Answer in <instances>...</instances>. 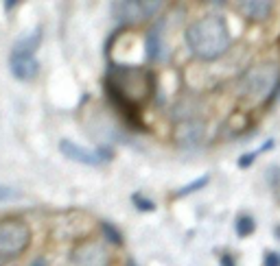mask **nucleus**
Wrapping results in <instances>:
<instances>
[{
    "label": "nucleus",
    "mask_w": 280,
    "mask_h": 266,
    "mask_svg": "<svg viewBox=\"0 0 280 266\" xmlns=\"http://www.w3.org/2000/svg\"><path fill=\"white\" fill-rule=\"evenodd\" d=\"M73 262L77 266H107V251L101 242H84L75 249Z\"/></svg>",
    "instance_id": "obj_5"
},
{
    "label": "nucleus",
    "mask_w": 280,
    "mask_h": 266,
    "mask_svg": "<svg viewBox=\"0 0 280 266\" xmlns=\"http://www.w3.org/2000/svg\"><path fill=\"white\" fill-rule=\"evenodd\" d=\"M40 42H42V33H40V29H35L31 35L22 37V40L13 44L11 57H35V51L40 46Z\"/></svg>",
    "instance_id": "obj_9"
},
{
    "label": "nucleus",
    "mask_w": 280,
    "mask_h": 266,
    "mask_svg": "<svg viewBox=\"0 0 280 266\" xmlns=\"http://www.w3.org/2000/svg\"><path fill=\"white\" fill-rule=\"evenodd\" d=\"M201 133H204V129L199 123H182L175 129V140L184 146H195L201 140Z\"/></svg>",
    "instance_id": "obj_10"
},
{
    "label": "nucleus",
    "mask_w": 280,
    "mask_h": 266,
    "mask_svg": "<svg viewBox=\"0 0 280 266\" xmlns=\"http://www.w3.org/2000/svg\"><path fill=\"white\" fill-rule=\"evenodd\" d=\"M9 197H11V190H9V188L0 186V201H2V199H9Z\"/></svg>",
    "instance_id": "obj_17"
},
{
    "label": "nucleus",
    "mask_w": 280,
    "mask_h": 266,
    "mask_svg": "<svg viewBox=\"0 0 280 266\" xmlns=\"http://www.w3.org/2000/svg\"><path fill=\"white\" fill-rule=\"evenodd\" d=\"M134 203L140 212H153V209H156V203L149 201V199H145V197H140V195H134Z\"/></svg>",
    "instance_id": "obj_14"
},
{
    "label": "nucleus",
    "mask_w": 280,
    "mask_h": 266,
    "mask_svg": "<svg viewBox=\"0 0 280 266\" xmlns=\"http://www.w3.org/2000/svg\"><path fill=\"white\" fill-rule=\"evenodd\" d=\"M9 68L13 72L15 79L31 81L40 72V62L35 57H9Z\"/></svg>",
    "instance_id": "obj_7"
},
{
    "label": "nucleus",
    "mask_w": 280,
    "mask_h": 266,
    "mask_svg": "<svg viewBox=\"0 0 280 266\" xmlns=\"http://www.w3.org/2000/svg\"><path fill=\"white\" fill-rule=\"evenodd\" d=\"M107 90L118 105L131 107L151 96V76L140 68H116L107 79Z\"/></svg>",
    "instance_id": "obj_2"
},
{
    "label": "nucleus",
    "mask_w": 280,
    "mask_h": 266,
    "mask_svg": "<svg viewBox=\"0 0 280 266\" xmlns=\"http://www.w3.org/2000/svg\"><path fill=\"white\" fill-rule=\"evenodd\" d=\"M239 11L243 18L252 22H263L270 18L272 2H267V0H248V2H239Z\"/></svg>",
    "instance_id": "obj_8"
},
{
    "label": "nucleus",
    "mask_w": 280,
    "mask_h": 266,
    "mask_svg": "<svg viewBox=\"0 0 280 266\" xmlns=\"http://www.w3.org/2000/svg\"><path fill=\"white\" fill-rule=\"evenodd\" d=\"M254 218H252L250 214H243V216H239V220H237V234L243 238V236H250L252 231H254Z\"/></svg>",
    "instance_id": "obj_11"
},
{
    "label": "nucleus",
    "mask_w": 280,
    "mask_h": 266,
    "mask_svg": "<svg viewBox=\"0 0 280 266\" xmlns=\"http://www.w3.org/2000/svg\"><path fill=\"white\" fill-rule=\"evenodd\" d=\"M186 44L195 57L212 62L230 48L228 24L219 15H204L186 29Z\"/></svg>",
    "instance_id": "obj_1"
},
{
    "label": "nucleus",
    "mask_w": 280,
    "mask_h": 266,
    "mask_svg": "<svg viewBox=\"0 0 280 266\" xmlns=\"http://www.w3.org/2000/svg\"><path fill=\"white\" fill-rule=\"evenodd\" d=\"M221 266H234V260H232V256H228V253H226V256L221 258Z\"/></svg>",
    "instance_id": "obj_16"
},
{
    "label": "nucleus",
    "mask_w": 280,
    "mask_h": 266,
    "mask_svg": "<svg viewBox=\"0 0 280 266\" xmlns=\"http://www.w3.org/2000/svg\"><path fill=\"white\" fill-rule=\"evenodd\" d=\"M278 81H280V74H278L276 66H272V64L254 66V68H250L245 72L241 90L254 103H263L276 92Z\"/></svg>",
    "instance_id": "obj_3"
},
{
    "label": "nucleus",
    "mask_w": 280,
    "mask_h": 266,
    "mask_svg": "<svg viewBox=\"0 0 280 266\" xmlns=\"http://www.w3.org/2000/svg\"><path fill=\"white\" fill-rule=\"evenodd\" d=\"M59 151L64 153V157L73 159V162H79V164H88V166H96L105 159L103 151H90L86 146H79V144L70 142V140H62L59 142Z\"/></svg>",
    "instance_id": "obj_6"
},
{
    "label": "nucleus",
    "mask_w": 280,
    "mask_h": 266,
    "mask_svg": "<svg viewBox=\"0 0 280 266\" xmlns=\"http://www.w3.org/2000/svg\"><path fill=\"white\" fill-rule=\"evenodd\" d=\"M265 266H280V256H278V253H267Z\"/></svg>",
    "instance_id": "obj_15"
},
{
    "label": "nucleus",
    "mask_w": 280,
    "mask_h": 266,
    "mask_svg": "<svg viewBox=\"0 0 280 266\" xmlns=\"http://www.w3.org/2000/svg\"><path fill=\"white\" fill-rule=\"evenodd\" d=\"M31 266H46V260H44V258H35L31 262Z\"/></svg>",
    "instance_id": "obj_18"
},
{
    "label": "nucleus",
    "mask_w": 280,
    "mask_h": 266,
    "mask_svg": "<svg viewBox=\"0 0 280 266\" xmlns=\"http://www.w3.org/2000/svg\"><path fill=\"white\" fill-rule=\"evenodd\" d=\"M101 229L105 234V240H109L112 245H123V236H120V231L116 227H112L109 223H101Z\"/></svg>",
    "instance_id": "obj_12"
},
{
    "label": "nucleus",
    "mask_w": 280,
    "mask_h": 266,
    "mask_svg": "<svg viewBox=\"0 0 280 266\" xmlns=\"http://www.w3.org/2000/svg\"><path fill=\"white\" fill-rule=\"evenodd\" d=\"M31 242V229L20 218L0 220V256H20Z\"/></svg>",
    "instance_id": "obj_4"
},
{
    "label": "nucleus",
    "mask_w": 280,
    "mask_h": 266,
    "mask_svg": "<svg viewBox=\"0 0 280 266\" xmlns=\"http://www.w3.org/2000/svg\"><path fill=\"white\" fill-rule=\"evenodd\" d=\"M208 184V177H199L197 181H193V184H188V186H184L182 190L178 192V197H186V195H190V192H197L201 186H206Z\"/></svg>",
    "instance_id": "obj_13"
}]
</instances>
